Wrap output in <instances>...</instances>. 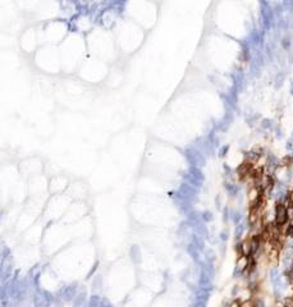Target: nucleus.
Returning a JSON list of instances; mask_svg holds the SVG:
<instances>
[{
	"mask_svg": "<svg viewBox=\"0 0 293 307\" xmlns=\"http://www.w3.org/2000/svg\"><path fill=\"white\" fill-rule=\"evenodd\" d=\"M288 233H289V234H292V236H293V225H292V226H289V228H288Z\"/></svg>",
	"mask_w": 293,
	"mask_h": 307,
	"instance_id": "nucleus-1",
	"label": "nucleus"
}]
</instances>
